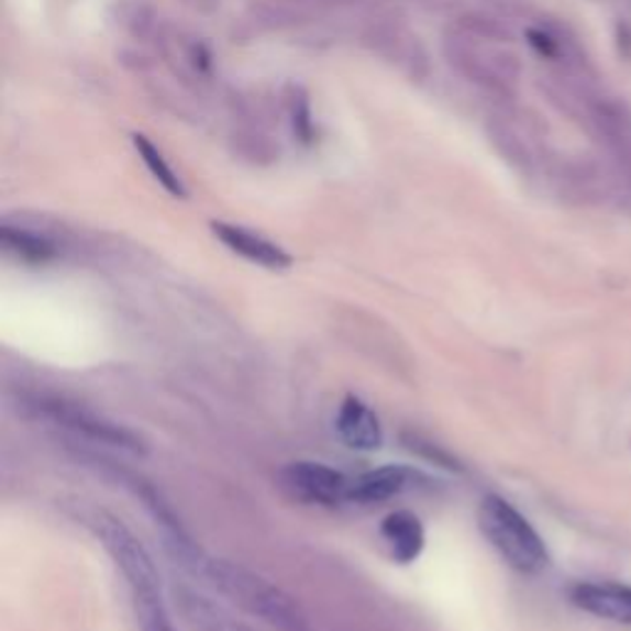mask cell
<instances>
[{
    "label": "cell",
    "instance_id": "cell-1",
    "mask_svg": "<svg viewBox=\"0 0 631 631\" xmlns=\"http://www.w3.org/2000/svg\"><path fill=\"white\" fill-rule=\"evenodd\" d=\"M95 535L109 557L114 560L121 577L126 579L131 593V605L141 631H173V624L166 595H163V579L154 555L146 551V545L131 533L126 523H121L117 516L97 513L91 518Z\"/></svg>",
    "mask_w": 631,
    "mask_h": 631
},
{
    "label": "cell",
    "instance_id": "cell-3",
    "mask_svg": "<svg viewBox=\"0 0 631 631\" xmlns=\"http://www.w3.org/2000/svg\"><path fill=\"white\" fill-rule=\"evenodd\" d=\"M478 528L506 565L523 575H535L551 563L543 538L528 523V518L501 496H486L478 503Z\"/></svg>",
    "mask_w": 631,
    "mask_h": 631
},
{
    "label": "cell",
    "instance_id": "cell-9",
    "mask_svg": "<svg viewBox=\"0 0 631 631\" xmlns=\"http://www.w3.org/2000/svg\"><path fill=\"white\" fill-rule=\"evenodd\" d=\"M212 232H215V237L225 244L228 250L240 254V257L247 262L259 264L264 269L281 272L291 267V254L272 240L257 235V232H250L240 225H228V222H212Z\"/></svg>",
    "mask_w": 631,
    "mask_h": 631
},
{
    "label": "cell",
    "instance_id": "cell-11",
    "mask_svg": "<svg viewBox=\"0 0 631 631\" xmlns=\"http://www.w3.org/2000/svg\"><path fill=\"white\" fill-rule=\"evenodd\" d=\"M414 478H420V474L407 469V466H380V469L365 472L353 478L348 501L361 506L390 501V498L405 494L414 484Z\"/></svg>",
    "mask_w": 631,
    "mask_h": 631
},
{
    "label": "cell",
    "instance_id": "cell-18",
    "mask_svg": "<svg viewBox=\"0 0 631 631\" xmlns=\"http://www.w3.org/2000/svg\"><path fill=\"white\" fill-rule=\"evenodd\" d=\"M462 27L466 35L476 40H491V43H508L511 40V33L501 23L486 15H466L462 18Z\"/></svg>",
    "mask_w": 631,
    "mask_h": 631
},
{
    "label": "cell",
    "instance_id": "cell-4",
    "mask_svg": "<svg viewBox=\"0 0 631 631\" xmlns=\"http://www.w3.org/2000/svg\"><path fill=\"white\" fill-rule=\"evenodd\" d=\"M30 407H33L35 414L43 417V420L55 422L57 427H63V430L85 436L89 442L114 446V450L129 454L146 452L144 440H141L134 430H129V427L109 420V417L89 410V407L79 402H69L63 400V397H40V400H33Z\"/></svg>",
    "mask_w": 631,
    "mask_h": 631
},
{
    "label": "cell",
    "instance_id": "cell-2",
    "mask_svg": "<svg viewBox=\"0 0 631 631\" xmlns=\"http://www.w3.org/2000/svg\"><path fill=\"white\" fill-rule=\"evenodd\" d=\"M198 577L208 579L222 597L232 599L240 609L262 619L264 624L279 631H307V617L297 599L247 567L208 555Z\"/></svg>",
    "mask_w": 631,
    "mask_h": 631
},
{
    "label": "cell",
    "instance_id": "cell-13",
    "mask_svg": "<svg viewBox=\"0 0 631 631\" xmlns=\"http://www.w3.org/2000/svg\"><path fill=\"white\" fill-rule=\"evenodd\" d=\"M178 605L182 609V615H186L200 631H254L252 627L240 622L230 609L218 605L215 599L196 593V589L180 587Z\"/></svg>",
    "mask_w": 631,
    "mask_h": 631
},
{
    "label": "cell",
    "instance_id": "cell-5",
    "mask_svg": "<svg viewBox=\"0 0 631 631\" xmlns=\"http://www.w3.org/2000/svg\"><path fill=\"white\" fill-rule=\"evenodd\" d=\"M444 53L456 73L478 87L496 91V95H508L518 73H521V65H518L513 55L496 53V49L488 53V49L476 43V37L466 33H456L446 40Z\"/></svg>",
    "mask_w": 631,
    "mask_h": 631
},
{
    "label": "cell",
    "instance_id": "cell-21",
    "mask_svg": "<svg viewBox=\"0 0 631 631\" xmlns=\"http://www.w3.org/2000/svg\"><path fill=\"white\" fill-rule=\"evenodd\" d=\"M622 3H624L629 10H631V0H622Z\"/></svg>",
    "mask_w": 631,
    "mask_h": 631
},
{
    "label": "cell",
    "instance_id": "cell-6",
    "mask_svg": "<svg viewBox=\"0 0 631 631\" xmlns=\"http://www.w3.org/2000/svg\"><path fill=\"white\" fill-rule=\"evenodd\" d=\"M279 481L289 496L313 506H343L351 503V476L331 469L321 462H291L279 472Z\"/></svg>",
    "mask_w": 631,
    "mask_h": 631
},
{
    "label": "cell",
    "instance_id": "cell-19",
    "mask_svg": "<svg viewBox=\"0 0 631 631\" xmlns=\"http://www.w3.org/2000/svg\"><path fill=\"white\" fill-rule=\"evenodd\" d=\"M291 107V124H294V134H297L303 144H309L311 134H313V121H311V107L309 99L303 95V89H294V97L289 99Z\"/></svg>",
    "mask_w": 631,
    "mask_h": 631
},
{
    "label": "cell",
    "instance_id": "cell-14",
    "mask_svg": "<svg viewBox=\"0 0 631 631\" xmlns=\"http://www.w3.org/2000/svg\"><path fill=\"white\" fill-rule=\"evenodd\" d=\"M0 240H3V247L8 252L18 254V257L25 262H49L57 252L55 242H49L47 237L35 235V232L23 228L5 225L3 232H0Z\"/></svg>",
    "mask_w": 631,
    "mask_h": 631
},
{
    "label": "cell",
    "instance_id": "cell-8",
    "mask_svg": "<svg viewBox=\"0 0 631 631\" xmlns=\"http://www.w3.org/2000/svg\"><path fill=\"white\" fill-rule=\"evenodd\" d=\"M335 432L355 452H375L383 446L380 417L361 397L348 395L335 412Z\"/></svg>",
    "mask_w": 631,
    "mask_h": 631
},
{
    "label": "cell",
    "instance_id": "cell-7",
    "mask_svg": "<svg viewBox=\"0 0 631 631\" xmlns=\"http://www.w3.org/2000/svg\"><path fill=\"white\" fill-rule=\"evenodd\" d=\"M589 124L597 139L602 141L609 158L627 180H631V107L619 99L589 101Z\"/></svg>",
    "mask_w": 631,
    "mask_h": 631
},
{
    "label": "cell",
    "instance_id": "cell-17",
    "mask_svg": "<svg viewBox=\"0 0 631 631\" xmlns=\"http://www.w3.org/2000/svg\"><path fill=\"white\" fill-rule=\"evenodd\" d=\"M235 146L240 156L252 163H272L274 158H279V148L264 134H257V131H242V134L235 136Z\"/></svg>",
    "mask_w": 631,
    "mask_h": 631
},
{
    "label": "cell",
    "instance_id": "cell-10",
    "mask_svg": "<svg viewBox=\"0 0 631 631\" xmlns=\"http://www.w3.org/2000/svg\"><path fill=\"white\" fill-rule=\"evenodd\" d=\"M573 605L583 612L595 615L609 622L631 624V587L605 585V583H579L569 589Z\"/></svg>",
    "mask_w": 631,
    "mask_h": 631
},
{
    "label": "cell",
    "instance_id": "cell-20",
    "mask_svg": "<svg viewBox=\"0 0 631 631\" xmlns=\"http://www.w3.org/2000/svg\"><path fill=\"white\" fill-rule=\"evenodd\" d=\"M528 40H531V47L538 49V53L547 59L565 57L563 40L553 33H547V30H528Z\"/></svg>",
    "mask_w": 631,
    "mask_h": 631
},
{
    "label": "cell",
    "instance_id": "cell-15",
    "mask_svg": "<svg viewBox=\"0 0 631 631\" xmlns=\"http://www.w3.org/2000/svg\"><path fill=\"white\" fill-rule=\"evenodd\" d=\"M134 146L139 151L141 160H144L146 168L151 170V176H154L160 182V186L170 192V196L186 198V188H182V182L176 176V170L168 166L160 151L154 144H151V141L144 134H134Z\"/></svg>",
    "mask_w": 631,
    "mask_h": 631
},
{
    "label": "cell",
    "instance_id": "cell-16",
    "mask_svg": "<svg viewBox=\"0 0 631 631\" xmlns=\"http://www.w3.org/2000/svg\"><path fill=\"white\" fill-rule=\"evenodd\" d=\"M491 131V141L496 144V148L501 151V154L513 163L518 168H533V151L528 148L525 141L516 134L511 126L501 124V121H496V124L488 126Z\"/></svg>",
    "mask_w": 631,
    "mask_h": 631
},
{
    "label": "cell",
    "instance_id": "cell-12",
    "mask_svg": "<svg viewBox=\"0 0 631 631\" xmlns=\"http://www.w3.org/2000/svg\"><path fill=\"white\" fill-rule=\"evenodd\" d=\"M380 538L390 557L400 565H410L422 555L427 535L420 518L412 511H392L383 518Z\"/></svg>",
    "mask_w": 631,
    "mask_h": 631
}]
</instances>
